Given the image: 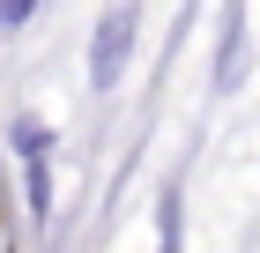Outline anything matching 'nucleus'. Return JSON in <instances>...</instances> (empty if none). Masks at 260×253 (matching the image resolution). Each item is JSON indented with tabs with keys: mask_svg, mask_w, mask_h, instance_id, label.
<instances>
[{
	"mask_svg": "<svg viewBox=\"0 0 260 253\" xmlns=\"http://www.w3.org/2000/svg\"><path fill=\"white\" fill-rule=\"evenodd\" d=\"M22 22H30V8H22V0H15V8H0V30H22Z\"/></svg>",
	"mask_w": 260,
	"mask_h": 253,
	"instance_id": "obj_3",
	"label": "nucleus"
},
{
	"mask_svg": "<svg viewBox=\"0 0 260 253\" xmlns=\"http://www.w3.org/2000/svg\"><path fill=\"white\" fill-rule=\"evenodd\" d=\"M126 52H134V8H104V15H97V60H89V82L112 90L119 67H126Z\"/></svg>",
	"mask_w": 260,
	"mask_h": 253,
	"instance_id": "obj_1",
	"label": "nucleus"
},
{
	"mask_svg": "<svg viewBox=\"0 0 260 253\" xmlns=\"http://www.w3.org/2000/svg\"><path fill=\"white\" fill-rule=\"evenodd\" d=\"M15 142H22V156H30V209H45V201H52V164H45V127H30V119H22V127H15Z\"/></svg>",
	"mask_w": 260,
	"mask_h": 253,
	"instance_id": "obj_2",
	"label": "nucleus"
}]
</instances>
